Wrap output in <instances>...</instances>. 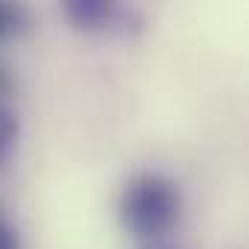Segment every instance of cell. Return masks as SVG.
<instances>
[{"label":"cell","mask_w":249,"mask_h":249,"mask_svg":"<svg viewBox=\"0 0 249 249\" xmlns=\"http://www.w3.org/2000/svg\"><path fill=\"white\" fill-rule=\"evenodd\" d=\"M183 217V191L162 174H136L119 197V220L139 241L168 238Z\"/></svg>","instance_id":"1"},{"label":"cell","mask_w":249,"mask_h":249,"mask_svg":"<svg viewBox=\"0 0 249 249\" xmlns=\"http://www.w3.org/2000/svg\"><path fill=\"white\" fill-rule=\"evenodd\" d=\"M64 18L72 23V29L78 32H113L119 29L124 35H130V18L124 9H119L110 0H64L61 3Z\"/></svg>","instance_id":"2"},{"label":"cell","mask_w":249,"mask_h":249,"mask_svg":"<svg viewBox=\"0 0 249 249\" xmlns=\"http://www.w3.org/2000/svg\"><path fill=\"white\" fill-rule=\"evenodd\" d=\"M32 29V18L29 9L12 0H0V41H12L20 38Z\"/></svg>","instance_id":"3"},{"label":"cell","mask_w":249,"mask_h":249,"mask_svg":"<svg viewBox=\"0 0 249 249\" xmlns=\"http://www.w3.org/2000/svg\"><path fill=\"white\" fill-rule=\"evenodd\" d=\"M18 133H20V119L12 107L0 105V168L6 165L9 154L15 151V142H18Z\"/></svg>","instance_id":"4"},{"label":"cell","mask_w":249,"mask_h":249,"mask_svg":"<svg viewBox=\"0 0 249 249\" xmlns=\"http://www.w3.org/2000/svg\"><path fill=\"white\" fill-rule=\"evenodd\" d=\"M0 249H20V235L18 229L0 217Z\"/></svg>","instance_id":"5"},{"label":"cell","mask_w":249,"mask_h":249,"mask_svg":"<svg viewBox=\"0 0 249 249\" xmlns=\"http://www.w3.org/2000/svg\"><path fill=\"white\" fill-rule=\"evenodd\" d=\"M136 249H183V247L174 244L171 238H157V241H139Z\"/></svg>","instance_id":"6"},{"label":"cell","mask_w":249,"mask_h":249,"mask_svg":"<svg viewBox=\"0 0 249 249\" xmlns=\"http://www.w3.org/2000/svg\"><path fill=\"white\" fill-rule=\"evenodd\" d=\"M3 93H6V72L0 70V99H3Z\"/></svg>","instance_id":"7"}]
</instances>
